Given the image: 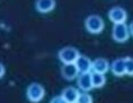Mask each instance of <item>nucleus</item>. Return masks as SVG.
Here are the masks:
<instances>
[{
	"label": "nucleus",
	"mask_w": 133,
	"mask_h": 103,
	"mask_svg": "<svg viewBox=\"0 0 133 103\" xmlns=\"http://www.w3.org/2000/svg\"><path fill=\"white\" fill-rule=\"evenodd\" d=\"M85 27H86V29H87L88 33L97 35V34H101V33L104 30L105 24H104V20H103V18L101 17V16L90 15L86 18Z\"/></svg>",
	"instance_id": "f257e3e1"
},
{
	"label": "nucleus",
	"mask_w": 133,
	"mask_h": 103,
	"mask_svg": "<svg viewBox=\"0 0 133 103\" xmlns=\"http://www.w3.org/2000/svg\"><path fill=\"white\" fill-rule=\"evenodd\" d=\"M79 56H80L79 51L72 46L63 47L58 53V57L63 64H75Z\"/></svg>",
	"instance_id": "f03ea898"
},
{
	"label": "nucleus",
	"mask_w": 133,
	"mask_h": 103,
	"mask_svg": "<svg viewBox=\"0 0 133 103\" xmlns=\"http://www.w3.org/2000/svg\"><path fill=\"white\" fill-rule=\"evenodd\" d=\"M26 96L27 100L32 103L41 102L45 96V89L43 88L39 83H32L28 85L27 91H26Z\"/></svg>",
	"instance_id": "7ed1b4c3"
},
{
	"label": "nucleus",
	"mask_w": 133,
	"mask_h": 103,
	"mask_svg": "<svg viewBox=\"0 0 133 103\" xmlns=\"http://www.w3.org/2000/svg\"><path fill=\"white\" fill-rule=\"evenodd\" d=\"M130 29L129 26L125 24H114L112 29V37L117 43H124L130 38Z\"/></svg>",
	"instance_id": "20e7f679"
},
{
	"label": "nucleus",
	"mask_w": 133,
	"mask_h": 103,
	"mask_svg": "<svg viewBox=\"0 0 133 103\" xmlns=\"http://www.w3.org/2000/svg\"><path fill=\"white\" fill-rule=\"evenodd\" d=\"M108 18L113 24H124L128 19V12L122 7H113L108 11Z\"/></svg>",
	"instance_id": "39448f33"
},
{
	"label": "nucleus",
	"mask_w": 133,
	"mask_h": 103,
	"mask_svg": "<svg viewBox=\"0 0 133 103\" xmlns=\"http://www.w3.org/2000/svg\"><path fill=\"white\" fill-rule=\"evenodd\" d=\"M75 64L77 66V68H78V71L80 74H84V73H91L92 61L88 57V56L80 55L77 61H76Z\"/></svg>",
	"instance_id": "423d86ee"
},
{
	"label": "nucleus",
	"mask_w": 133,
	"mask_h": 103,
	"mask_svg": "<svg viewBox=\"0 0 133 103\" xmlns=\"http://www.w3.org/2000/svg\"><path fill=\"white\" fill-rule=\"evenodd\" d=\"M77 85L82 92H88V91H90L91 89H94L92 81H91V73L79 74L78 80H77Z\"/></svg>",
	"instance_id": "0eeeda50"
},
{
	"label": "nucleus",
	"mask_w": 133,
	"mask_h": 103,
	"mask_svg": "<svg viewBox=\"0 0 133 103\" xmlns=\"http://www.w3.org/2000/svg\"><path fill=\"white\" fill-rule=\"evenodd\" d=\"M55 0H36L35 9L41 14H49L55 9Z\"/></svg>",
	"instance_id": "6e6552de"
},
{
	"label": "nucleus",
	"mask_w": 133,
	"mask_h": 103,
	"mask_svg": "<svg viewBox=\"0 0 133 103\" xmlns=\"http://www.w3.org/2000/svg\"><path fill=\"white\" fill-rule=\"evenodd\" d=\"M61 74L63 78H65L66 81H72L75 78H78L80 73H79L76 64H63L61 68Z\"/></svg>",
	"instance_id": "1a4fd4ad"
},
{
	"label": "nucleus",
	"mask_w": 133,
	"mask_h": 103,
	"mask_svg": "<svg viewBox=\"0 0 133 103\" xmlns=\"http://www.w3.org/2000/svg\"><path fill=\"white\" fill-rule=\"evenodd\" d=\"M109 69L111 65L105 58H96L92 61V68L91 71L94 73H101V74H106Z\"/></svg>",
	"instance_id": "9d476101"
},
{
	"label": "nucleus",
	"mask_w": 133,
	"mask_h": 103,
	"mask_svg": "<svg viewBox=\"0 0 133 103\" xmlns=\"http://www.w3.org/2000/svg\"><path fill=\"white\" fill-rule=\"evenodd\" d=\"M111 71L115 76H123L126 74L125 69V59L124 58H117L113 61L111 64Z\"/></svg>",
	"instance_id": "9b49d317"
},
{
	"label": "nucleus",
	"mask_w": 133,
	"mask_h": 103,
	"mask_svg": "<svg viewBox=\"0 0 133 103\" xmlns=\"http://www.w3.org/2000/svg\"><path fill=\"white\" fill-rule=\"evenodd\" d=\"M79 94H80V92L76 88H74V86H68V88H65L61 93L63 99L68 103H76Z\"/></svg>",
	"instance_id": "f8f14e48"
},
{
	"label": "nucleus",
	"mask_w": 133,
	"mask_h": 103,
	"mask_svg": "<svg viewBox=\"0 0 133 103\" xmlns=\"http://www.w3.org/2000/svg\"><path fill=\"white\" fill-rule=\"evenodd\" d=\"M91 81L94 89H101L106 84V77L105 74H101V73H91Z\"/></svg>",
	"instance_id": "ddd939ff"
},
{
	"label": "nucleus",
	"mask_w": 133,
	"mask_h": 103,
	"mask_svg": "<svg viewBox=\"0 0 133 103\" xmlns=\"http://www.w3.org/2000/svg\"><path fill=\"white\" fill-rule=\"evenodd\" d=\"M92 102H94V100H92L90 94H88L87 92H81L79 94L76 103H92Z\"/></svg>",
	"instance_id": "4468645a"
},
{
	"label": "nucleus",
	"mask_w": 133,
	"mask_h": 103,
	"mask_svg": "<svg viewBox=\"0 0 133 103\" xmlns=\"http://www.w3.org/2000/svg\"><path fill=\"white\" fill-rule=\"evenodd\" d=\"M125 69L126 75L133 76V58L132 57H125Z\"/></svg>",
	"instance_id": "2eb2a0df"
},
{
	"label": "nucleus",
	"mask_w": 133,
	"mask_h": 103,
	"mask_svg": "<svg viewBox=\"0 0 133 103\" xmlns=\"http://www.w3.org/2000/svg\"><path fill=\"white\" fill-rule=\"evenodd\" d=\"M50 103H68V102H66L64 99H63L62 95H56V96H54V98L51 99Z\"/></svg>",
	"instance_id": "dca6fc26"
},
{
	"label": "nucleus",
	"mask_w": 133,
	"mask_h": 103,
	"mask_svg": "<svg viewBox=\"0 0 133 103\" xmlns=\"http://www.w3.org/2000/svg\"><path fill=\"white\" fill-rule=\"evenodd\" d=\"M6 74V68H5V65L2 63H0V78H2Z\"/></svg>",
	"instance_id": "f3484780"
},
{
	"label": "nucleus",
	"mask_w": 133,
	"mask_h": 103,
	"mask_svg": "<svg viewBox=\"0 0 133 103\" xmlns=\"http://www.w3.org/2000/svg\"><path fill=\"white\" fill-rule=\"evenodd\" d=\"M129 29H130V34H131V36H133V21L131 22V24H130Z\"/></svg>",
	"instance_id": "a211bd4d"
}]
</instances>
